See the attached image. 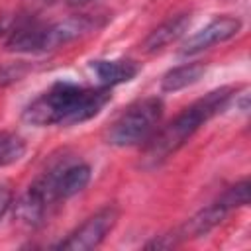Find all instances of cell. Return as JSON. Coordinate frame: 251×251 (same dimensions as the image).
I'll use <instances>...</instances> for the list:
<instances>
[{
	"label": "cell",
	"instance_id": "cell-1",
	"mask_svg": "<svg viewBox=\"0 0 251 251\" xmlns=\"http://www.w3.org/2000/svg\"><path fill=\"white\" fill-rule=\"evenodd\" d=\"M110 88H86L75 82H55L49 90L31 100L24 112L22 120L29 126H75L82 124L110 102Z\"/></svg>",
	"mask_w": 251,
	"mask_h": 251
},
{
	"label": "cell",
	"instance_id": "cell-2",
	"mask_svg": "<svg viewBox=\"0 0 251 251\" xmlns=\"http://www.w3.org/2000/svg\"><path fill=\"white\" fill-rule=\"evenodd\" d=\"M235 90L237 88L233 86H220L190 104L188 108H184L173 122H169L163 129H159L147 139L141 155V167L153 171L163 165L200 129V126H204L216 114L224 112V108L233 98Z\"/></svg>",
	"mask_w": 251,
	"mask_h": 251
},
{
	"label": "cell",
	"instance_id": "cell-3",
	"mask_svg": "<svg viewBox=\"0 0 251 251\" xmlns=\"http://www.w3.org/2000/svg\"><path fill=\"white\" fill-rule=\"evenodd\" d=\"M163 118L161 98H143L131 104L108 129L106 143L114 147H133L147 141Z\"/></svg>",
	"mask_w": 251,
	"mask_h": 251
},
{
	"label": "cell",
	"instance_id": "cell-4",
	"mask_svg": "<svg viewBox=\"0 0 251 251\" xmlns=\"http://www.w3.org/2000/svg\"><path fill=\"white\" fill-rule=\"evenodd\" d=\"M118 208L116 206H104L98 212H94L90 218H86L65 241L59 243V249L65 251H88L98 247L104 237L112 231V227L118 222Z\"/></svg>",
	"mask_w": 251,
	"mask_h": 251
},
{
	"label": "cell",
	"instance_id": "cell-5",
	"mask_svg": "<svg viewBox=\"0 0 251 251\" xmlns=\"http://www.w3.org/2000/svg\"><path fill=\"white\" fill-rule=\"evenodd\" d=\"M241 29V20L233 18V16H220L216 20H212L208 25H204L200 31H196L194 35H190L182 47H180V55H196L202 53L204 49H210L216 43H224L231 37H235Z\"/></svg>",
	"mask_w": 251,
	"mask_h": 251
},
{
	"label": "cell",
	"instance_id": "cell-6",
	"mask_svg": "<svg viewBox=\"0 0 251 251\" xmlns=\"http://www.w3.org/2000/svg\"><path fill=\"white\" fill-rule=\"evenodd\" d=\"M96 27H98V20L92 16H86V14L71 16V18H65L57 24L45 25L41 51H51V49H57L61 45H67L75 39L84 37L86 33L94 31Z\"/></svg>",
	"mask_w": 251,
	"mask_h": 251
},
{
	"label": "cell",
	"instance_id": "cell-7",
	"mask_svg": "<svg viewBox=\"0 0 251 251\" xmlns=\"http://www.w3.org/2000/svg\"><path fill=\"white\" fill-rule=\"evenodd\" d=\"M227 212H229V210H227L220 200H216V202H212L210 206L202 208V210L196 212L192 218H188L180 227L175 229V235H176L178 243L188 241V239H196V237H202V235L210 233L214 227H218V226L226 220Z\"/></svg>",
	"mask_w": 251,
	"mask_h": 251
},
{
	"label": "cell",
	"instance_id": "cell-8",
	"mask_svg": "<svg viewBox=\"0 0 251 251\" xmlns=\"http://www.w3.org/2000/svg\"><path fill=\"white\" fill-rule=\"evenodd\" d=\"M43 29H45V25L35 22L31 14L20 16L16 27L10 31V35L6 39V49L12 51V53H35V51H41Z\"/></svg>",
	"mask_w": 251,
	"mask_h": 251
},
{
	"label": "cell",
	"instance_id": "cell-9",
	"mask_svg": "<svg viewBox=\"0 0 251 251\" xmlns=\"http://www.w3.org/2000/svg\"><path fill=\"white\" fill-rule=\"evenodd\" d=\"M188 25H190V14H176L173 18L165 20L163 24H159L153 31H149V35L141 43V49L145 53L161 51L167 45L180 39L184 35V31L188 29Z\"/></svg>",
	"mask_w": 251,
	"mask_h": 251
},
{
	"label": "cell",
	"instance_id": "cell-10",
	"mask_svg": "<svg viewBox=\"0 0 251 251\" xmlns=\"http://www.w3.org/2000/svg\"><path fill=\"white\" fill-rule=\"evenodd\" d=\"M92 71L100 82V86L112 88L122 82H129L131 78L137 76L139 65L131 59H98L92 61Z\"/></svg>",
	"mask_w": 251,
	"mask_h": 251
},
{
	"label": "cell",
	"instance_id": "cell-11",
	"mask_svg": "<svg viewBox=\"0 0 251 251\" xmlns=\"http://www.w3.org/2000/svg\"><path fill=\"white\" fill-rule=\"evenodd\" d=\"M49 204L43 200V196L39 192H35L31 186L20 196V200L14 206V216L20 224L27 226V227H37L47 212Z\"/></svg>",
	"mask_w": 251,
	"mask_h": 251
},
{
	"label": "cell",
	"instance_id": "cell-12",
	"mask_svg": "<svg viewBox=\"0 0 251 251\" xmlns=\"http://www.w3.org/2000/svg\"><path fill=\"white\" fill-rule=\"evenodd\" d=\"M204 73H206V65L200 63V61L175 67V69H171V71H167V73L163 75V78H161V88H163L165 92L182 90V88L192 86L194 82H198Z\"/></svg>",
	"mask_w": 251,
	"mask_h": 251
},
{
	"label": "cell",
	"instance_id": "cell-13",
	"mask_svg": "<svg viewBox=\"0 0 251 251\" xmlns=\"http://www.w3.org/2000/svg\"><path fill=\"white\" fill-rule=\"evenodd\" d=\"M88 182H90V167L88 165L78 163V165L65 167L57 180V198L59 200L71 198V196L78 194L82 188H86Z\"/></svg>",
	"mask_w": 251,
	"mask_h": 251
},
{
	"label": "cell",
	"instance_id": "cell-14",
	"mask_svg": "<svg viewBox=\"0 0 251 251\" xmlns=\"http://www.w3.org/2000/svg\"><path fill=\"white\" fill-rule=\"evenodd\" d=\"M25 153V141L10 131H0V167L20 161Z\"/></svg>",
	"mask_w": 251,
	"mask_h": 251
},
{
	"label": "cell",
	"instance_id": "cell-15",
	"mask_svg": "<svg viewBox=\"0 0 251 251\" xmlns=\"http://www.w3.org/2000/svg\"><path fill=\"white\" fill-rule=\"evenodd\" d=\"M249 188H251V182H249L247 178H243V180L235 182L233 186H229V188L220 196V202H222L227 210L247 206V204H249Z\"/></svg>",
	"mask_w": 251,
	"mask_h": 251
},
{
	"label": "cell",
	"instance_id": "cell-16",
	"mask_svg": "<svg viewBox=\"0 0 251 251\" xmlns=\"http://www.w3.org/2000/svg\"><path fill=\"white\" fill-rule=\"evenodd\" d=\"M29 71V65H25L24 61L18 63H8L0 67V88H6L18 80H22Z\"/></svg>",
	"mask_w": 251,
	"mask_h": 251
},
{
	"label": "cell",
	"instance_id": "cell-17",
	"mask_svg": "<svg viewBox=\"0 0 251 251\" xmlns=\"http://www.w3.org/2000/svg\"><path fill=\"white\" fill-rule=\"evenodd\" d=\"M12 198H14V194H12L10 186L0 184V220H2L4 214L10 210V206H12Z\"/></svg>",
	"mask_w": 251,
	"mask_h": 251
},
{
	"label": "cell",
	"instance_id": "cell-18",
	"mask_svg": "<svg viewBox=\"0 0 251 251\" xmlns=\"http://www.w3.org/2000/svg\"><path fill=\"white\" fill-rule=\"evenodd\" d=\"M18 20H20V16H0V37H4V35H10V31L16 27V24H18Z\"/></svg>",
	"mask_w": 251,
	"mask_h": 251
},
{
	"label": "cell",
	"instance_id": "cell-19",
	"mask_svg": "<svg viewBox=\"0 0 251 251\" xmlns=\"http://www.w3.org/2000/svg\"><path fill=\"white\" fill-rule=\"evenodd\" d=\"M57 0H25V14H37L39 10H43V8H47V6H51V4H55Z\"/></svg>",
	"mask_w": 251,
	"mask_h": 251
},
{
	"label": "cell",
	"instance_id": "cell-20",
	"mask_svg": "<svg viewBox=\"0 0 251 251\" xmlns=\"http://www.w3.org/2000/svg\"><path fill=\"white\" fill-rule=\"evenodd\" d=\"M88 2H92V0H67L69 6H84V4H88Z\"/></svg>",
	"mask_w": 251,
	"mask_h": 251
}]
</instances>
